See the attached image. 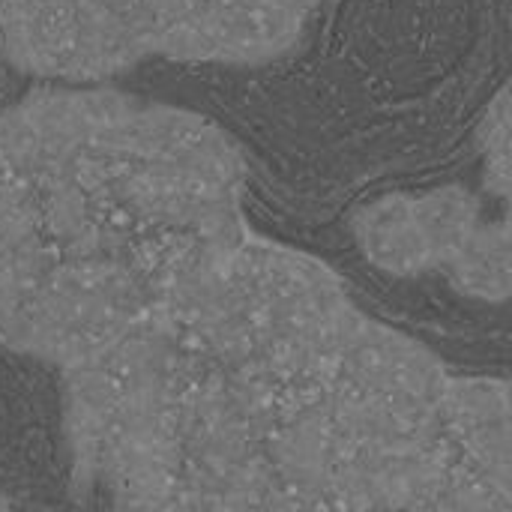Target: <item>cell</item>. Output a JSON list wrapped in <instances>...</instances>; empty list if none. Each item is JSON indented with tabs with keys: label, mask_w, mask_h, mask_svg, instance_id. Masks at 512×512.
<instances>
[{
	"label": "cell",
	"mask_w": 512,
	"mask_h": 512,
	"mask_svg": "<svg viewBox=\"0 0 512 512\" xmlns=\"http://www.w3.org/2000/svg\"><path fill=\"white\" fill-rule=\"evenodd\" d=\"M210 510H512V378L450 372L327 264L255 237L225 330Z\"/></svg>",
	"instance_id": "obj_1"
},
{
	"label": "cell",
	"mask_w": 512,
	"mask_h": 512,
	"mask_svg": "<svg viewBox=\"0 0 512 512\" xmlns=\"http://www.w3.org/2000/svg\"><path fill=\"white\" fill-rule=\"evenodd\" d=\"M246 159L204 114L42 87L0 114V342L69 366L252 231Z\"/></svg>",
	"instance_id": "obj_2"
},
{
	"label": "cell",
	"mask_w": 512,
	"mask_h": 512,
	"mask_svg": "<svg viewBox=\"0 0 512 512\" xmlns=\"http://www.w3.org/2000/svg\"><path fill=\"white\" fill-rule=\"evenodd\" d=\"M321 0H0V48L48 81H105L147 57L267 63Z\"/></svg>",
	"instance_id": "obj_3"
},
{
	"label": "cell",
	"mask_w": 512,
	"mask_h": 512,
	"mask_svg": "<svg viewBox=\"0 0 512 512\" xmlns=\"http://www.w3.org/2000/svg\"><path fill=\"white\" fill-rule=\"evenodd\" d=\"M483 219V198L453 183L369 201L354 213L351 234L366 261L384 273L450 276L471 249Z\"/></svg>",
	"instance_id": "obj_4"
},
{
	"label": "cell",
	"mask_w": 512,
	"mask_h": 512,
	"mask_svg": "<svg viewBox=\"0 0 512 512\" xmlns=\"http://www.w3.org/2000/svg\"><path fill=\"white\" fill-rule=\"evenodd\" d=\"M477 144L486 168V189L495 201L512 204V87L492 99L480 129Z\"/></svg>",
	"instance_id": "obj_5"
},
{
	"label": "cell",
	"mask_w": 512,
	"mask_h": 512,
	"mask_svg": "<svg viewBox=\"0 0 512 512\" xmlns=\"http://www.w3.org/2000/svg\"><path fill=\"white\" fill-rule=\"evenodd\" d=\"M6 507H15L12 501H6V498H0V510H6Z\"/></svg>",
	"instance_id": "obj_6"
}]
</instances>
